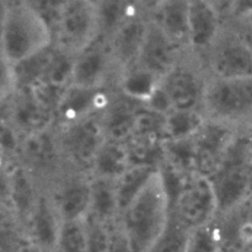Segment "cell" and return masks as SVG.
I'll list each match as a JSON object with an SVG mask.
<instances>
[{"instance_id": "836d02e7", "label": "cell", "mask_w": 252, "mask_h": 252, "mask_svg": "<svg viewBox=\"0 0 252 252\" xmlns=\"http://www.w3.org/2000/svg\"><path fill=\"white\" fill-rule=\"evenodd\" d=\"M249 12H252V0H236L230 11V16L233 19H239Z\"/></svg>"}, {"instance_id": "44dd1931", "label": "cell", "mask_w": 252, "mask_h": 252, "mask_svg": "<svg viewBox=\"0 0 252 252\" xmlns=\"http://www.w3.org/2000/svg\"><path fill=\"white\" fill-rule=\"evenodd\" d=\"M158 170H159V166H154V165L132 164L116 180L121 212L147 186L148 182L157 174Z\"/></svg>"}, {"instance_id": "cb8c5ba5", "label": "cell", "mask_w": 252, "mask_h": 252, "mask_svg": "<svg viewBox=\"0 0 252 252\" xmlns=\"http://www.w3.org/2000/svg\"><path fill=\"white\" fill-rule=\"evenodd\" d=\"M160 80L158 76L153 75L149 71L139 68L138 65L126 70V75L122 80L123 95L139 103H147L150 96L154 94L159 86Z\"/></svg>"}, {"instance_id": "e0dca14e", "label": "cell", "mask_w": 252, "mask_h": 252, "mask_svg": "<svg viewBox=\"0 0 252 252\" xmlns=\"http://www.w3.org/2000/svg\"><path fill=\"white\" fill-rule=\"evenodd\" d=\"M138 103L125 95L120 100L108 103L101 118L106 139L126 143L132 137L135 115L139 110Z\"/></svg>"}, {"instance_id": "9c48e42d", "label": "cell", "mask_w": 252, "mask_h": 252, "mask_svg": "<svg viewBox=\"0 0 252 252\" xmlns=\"http://www.w3.org/2000/svg\"><path fill=\"white\" fill-rule=\"evenodd\" d=\"M177 48L179 47L149 20L144 42L135 65L162 79L176 66L175 61Z\"/></svg>"}, {"instance_id": "7c38bea8", "label": "cell", "mask_w": 252, "mask_h": 252, "mask_svg": "<svg viewBox=\"0 0 252 252\" xmlns=\"http://www.w3.org/2000/svg\"><path fill=\"white\" fill-rule=\"evenodd\" d=\"M148 21L149 20L143 19L137 12L128 17L110 36L108 49L111 58L126 70L137 64L147 33Z\"/></svg>"}, {"instance_id": "ba28073f", "label": "cell", "mask_w": 252, "mask_h": 252, "mask_svg": "<svg viewBox=\"0 0 252 252\" xmlns=\"http://www.w3.org/2000/svg\"><path fill=\"white\" fill-rule=\"evenodd\" d=\"M209 49V64L214 78H252V52L235 31L225 34L220 32Z\"/></svg>"}, {"instance_id": "6da1fadb", "label": "cell", "mask_w": 252, "mask_h": 252, "mask_svg": "<svg viewBox=\"0 0 252 252\" xmlns=\"http://www.w3.org/2000/svg\"><path fill=\"white\" fill-rule=\"evenodd\" d=\"M170 216V199L160 170L121 212L120 226L134 252H149Z\"/></svg>"}, {"instance_id": "2e32d148", "label": "cell", "mask_w": 252, "mask_h": 252, "mask_svg": "<svg viewBox=\"0 0 252 252\" xmlns=\"http://www.w3.org/2000/svg\"><path fill=\"white\" fill-rule=\"evenodd\" d=\"M150 14V21L177 47L189 44V0H165Z\"/></svg>"}, {"instance_id": "3957f363", "label": "cell", "mask_w": 252, "mask_h": 252, "mask_svg": "<svg viewBox=\"0 0 252 252\" xmlns=\"http://www.w3.org/2000/svg\"><path fill=\"white\" fill-rule=\"evenodd\" d=\"M53 44L46 22L24 1L7 5L2 53L15 64Z\"/></svg>"}, {"instance_id": "ac0fdd59", "label": "cell", "mask_w": 252, "mask_h": 252, "mask_svg": "<svg viewBox=\"0 0 252 252\" xmlns=\"http://www.w3.org/2000/svg\"><path fill=\"white\" fill-rule=\"evenodd\" d=\"M120 213L116 180L95 176L90 181V212L88 217L111 225Z\"/></svg>"}, {"instance_id": "1f68e13d", "label": "cell", "mask_w": 252, "mask_h": 252, "mask_svg": "<svg viewBox=\"0 0 252 252\" xmlns=\"http://www.w3.org/2000/svg\"><path fill=\"white\" fill-rule=\"evenodd\" d=\"M107 252H134L128 240L127 235L118 224L117 226L110 225V235H108Z\"/></svg>"}, {"instance_id": "603a6c76", "label": "cell", "mask_w": 252, "mask_h": 252, "mask_svg": "<svg viewBox=\"0 0 252 252\" xmlns=\"http://www.w3.org/2000/svg\"><path fill=\"white\" fill-rule=\"evenodd\" d=\"M54 52H56V46L53 43L16 63V69L14 71L15 79L27 89H31L37 83L43 80L54 56Z\"/></svg>"}, {"instance_id": "4fadbf2b", "label": "cell", "mask_w": 252, "mask_h": 252, "mask_svg": "<svg viewBox=\"0 0 252 252\" xmlns=\"http://www.w3.org/2000/svg\"><path fill=\"white\" fill-rule=\"evenodd\" d=\"M111 61L108 47L105 48L96 39L91 46L74 56L71 84L80 88L100 89L108 73Z\"/></svg>"}, {"instance_id": "d4e9b609", "label": "cell", "mask_w": 252, "mask_h": 252, "mask_svg": "<svg viewBox=\"0 0 252 252\" xmlns=\"http://www.w3.org/2000/svg\"><path fill=\"white\" fill-rule=\"evenodd\" d=\"M192 231L170 212L166 225L149 252H186Z\"/></svg>"}, {"instance_id": "ffe728a7", "label": "cell", "mask_w": 252, "mask_h": 252, "mask_svg": "<svg viewBox=\"0 0 252 252\" xmlns=\"http://www.w3.org/2000/svg\"><path fill=\"white\" fill-rule=\"evenodd\" d=\"M130 165L127 143L106 139L94 160L93 167L96 176L117 180Z\"/></svg>"}, {"instance_id": "b9f144b4", "label": "cell", "mask_w": 252, "mask_h": 252, "mask_svg": "<svg viewBox=\"0 0 252 252\" xmlns=\"http://www.w3.org/2000/svg\"><path fill=\"white\" fill-rule=\"evenodd\" d=\"M249 138H250V144H251V150H252V128H251V132L249 133Z\"/></svg>"}, {"instance_id": "7402d4cb", "label": "cell", "mask_w": 252, "mask_h": 252, "mask_svg": "<svg viewBox=\"0 0 252 252\" xmlns=\"http://www.w3.org/2000/svg\"><path fill=\"white\" fill-rule=\"evenodd\" d=\"M62 219L57 209L52 208L46 199H41L34 208L32 217V229L42 248L56 251Z\"/></svg>"}, {"instance_id": "8d00e7d4", "label": "cell", "mask_w": 252, "mask_h": 252, "mask_svg": "<svg viewBox=\"0 0 252 252\" xmlns=\"http://www.w3.org/2000/svg\"><path fill=\"white\" fill-rule=\"evenodd\" d=\"M212 5L217 9V11L220 15L228 14L230 15L231 9H233V5L236 0H208Z\"/></svg>"}, {"instance_id": "8992f818", "label": "cell", "mask_w": 252, "mask_h": 252, "mask_svg": "<svg viewBox=\"0 0 252 252\" xmlns=\"http://www.w3.org/2000/svg\"><path fill=\"white\" fill-rule=\"evenodd\" d=\"M170 212L191 230L212 223L218 216V207L208 177L187 175L170 201Z\"/></svg>"}, {"instance_id": "484cf974", "label": "cell", "mask_w": 252, "mask_h": 252, "mask_svg": "<svg viewBox=\"0 0 252 252\" xmlns=\"http://www.w3.org/2000/svg\"><path fill=\"white\" fill-rule=\"evenodd\" d=\"M204 118L197 111H171L166 115V140H182L192 138L203 126Z\"/></svg>"}, {"instance_id": "9a60e30c", "label": "cell", "mask_w": 252, "mask_h": 252, "mask_svg": "<svg viewBox=\"0 0 252 252\" xmlns=\"http://www.w3.org/2000/svg\"><path fill=\"white\" fill-rule=\"evenodd\" d=\"M100 89L80 88L71 84L66 89L57 110V115L66 123V126L93 116V112L105 110L108 102Z\"/></svg>"}, {"instance_id": "ee69618b", "label": "cell", "mask_w": 252, "mask_h": 252, "mask_svg": "<svg viewBox=\"0 0 252 252\" xmlns=\"http://www.w3.org/2000/svg\"><path fill=\"white\" fill-rule=\"evenodd\" d=\"M130 1H133V2H137V4H138V0H130Z\"/></svg>"}, {"instance_id": "5bb4252c", "label": "cell", "mask_w": 252, "mask_h": 252, "mask_svg": "<svg viewBox=\"0 0 252 252\" xmlns=\"http://www.w3.org/2000/svg\"><path fill=\"white\" fill-rule=\"evenodd\" d=\"M220 16L208 0H189V46L196 49L211 48L220 34Z\"/></svg>"}, {"instance_id": "f35d334b", "label": "cell", "mask_w": 252, "mask_h": 252, "mask_svg": "<svg viewBox=\"0 0 252 252\" xmlns=\"http://www.w3.org/2000/svg\"><path fill=\"white\" fill-rule=\"evenodd\" d=\"M164 1L165 0H138V6H142L144 10L152 12Z\"/></svg>"}, {"instance_id": "277c9868", "label": "cell", "mask_w": 252, "mask_h": 252, "mask_svg": "<svg viewBox=\"0 0 252 252\" xmlns=\"http://www.w3.org/2000/svg\"><path fill=\"white\" fill-rule=\"evenodd\" d=\"M203 105L208 120L234 127L252 118V78H214L204 88Z\"/></svg>"}, {"instance_id": "4dcf8cb0", "label": "cell", "mask_w": 252, "mask_h": 252, "mask_svg": "<svg viewBox=\"0 0 252 252\" xmlns=\"http://www.w3.org/2000/svg\"><path fill=\"white\" fill-rule=\"evenodd\" d=\"M86 220L89 228V244L86 252H107L110 225L100 223L90 217H88Z\"/></svg>"}, {"instance_id": "7bdbcfd3", "label": "cell", "mask_w": 252, "mask_h": 252, "mask_svg": "<svg viewBox=\"0 0 252 252\" xmlns=\"http://www.w3.org/2000/svg\"><path fill=\"white\" fill-rule=\"evenodd\" d=\"M250 197H252V185H251V192H250ZM250 197H249V198H250Z\"/></svg>"}, {"instance_id": "83f0119b", "label": "cell", "mask_w": 252, "mask_h": 252, "mask_svg": "<svg viewBox=\"0 0 252 252\" xmlns=\"http://www.w3.org/2000/svg\"><path fill=\"white\" fill-rule=\"evenodd\" d=\"M54 113L44 107L32 95L25 100L17 110V121L24 127L30 128L32 132L39 133L51 123Z\"/></svg>"}, {"instance_id": "30bf717a", "label": "cell", "mask_w": 252, "mask_h": 252, "mask_svg": "<svg viewBox=\"0 0 252 252\" xmlns=\"http://www.w3.org/2000/svg\"><path fill=\"white\" fill-rule=\"evenodd\" d=\"M65 147L70 158L78 164L91 165L106 140L101 120L89 116L66 126Z\"/></svg>"}, {"instance_id": "52a82bcc", "label": "cell", "mask_w": 252, "mask_h": 252, "mask_svg": "<svg viewBox=\"0 0 252 252\" xmlns=\"http://www.w3.org/2000/svg\"><path fill=\"white\" fill-rule=\"evenodd\" d=\"M236 138L233 127L206 120L198 132L192 137L194 155V171L211 177L217 171L226 152Z\"/></svg>"}, {"instance_id": "8fae6325", "label": "cell", "mask_w": 252, "mask_h": 252, "mask_svg": "<svg viewBox=\"0 0 252 252\" xmlns=\"http://www.w3.org/2000/svg\"><path fill=\"white\" fill-rule=\"evenodd\" d=\"M160 89L171 111H197V106L203 102L204 88L189 69L176 65L160 80Z\"/></svg>"}, {"instance_id": "d590c367", "label": "cell", "mask_w": 252, "mask_h": 252, "mask_svg": "<svg viewBox=\"0 0 252 252\" xmlns=\"http://www.w3.org/2000/svg\"><path fill=\"white\" fill-rule=\"evenodd\" d=\"M11 73H10L9 66L6 65L2 59H0V93H4L9 86L10 81H11Z\"/></svg>"}, {"instance_id": "d6a6232c", "label": "cell", "mask_w": 252, "mask_h": 252, "mask_svg": "<svg viewBox=\"0 0 252 252\" xmlns=\"http://www.w3.org/2000/svg\"><path fill=\"white\" fill-rule=\"evenodd\" d=\"M14 181V198L20 208H27L31 203V187L22 175H16Z\"/></svg>"}, {"instance_id": "f546056e", "label": "cell", "mask_w": 252, "mask_h": 252, "mask_svg": "<svg viewBox=\"0 0 252 252\" xmlns=\"http://www.w3.org/2000/svg\"><path fill=\"white\" fill-rule=\"evenodd\" d=\"M48 26L52 36L66 0H24Z\"/></svg>"}, {"instance_id": "e575fe53", "label": "cell", "mask_w": 252, "mask_h": 252, "mask_svg": "<svg viewBox=\"0 0 252 252\" xmlns=\"http://www.w3.org/2000/svg\"><path fill=\"white\" fill-rule=\"evenodd\" d=\"M235 22L236 27L234 31L239 34V37L245 42L246 46H248L249 48H250V51L252 52V29L250 26H248V25L239 21V20H235Z\"/></svg>"}, {"instance_id": "d6986e66", "label": "cell", "mask_w": 252, "mask_h": 252, "mask_svg": "<svg viewBox=\"0 0 252 252\" xmlns=\"http://www.w3.org/2000/svg\"><path fill=\"white\" fill-rule=\"evenodd\" d=\"M57 212L62 220L88 218L90 212V182L70 181L61 189Z\"/></svg>"}, {"instance_id": "60d3db41", "label": "cell", "mask_w": 252, "mask_h": 252, "mask_svg": "<svg viewBox=\"0 0 252 252\" xmlns=\"http://www.w3.org/2000/svg\"><path fill=\"white\" fill-rule=\"evenodd\" d=\"M86 1L90 2L91 5H94V6L98 7V6H100V5H101V2L103 1V0H86Z\"/></svg>"}, {"instance_id": "f1b7e54d", "label": "cell", "mask_w": 252, "mask_h": 252, "mask_svg": "<svg viewBox=\"0 0 252 252\" xmlns=\"http://www.w3.org/2000/svg\"><path fill=\"white\" fill-rule=\"evenodd\" d=\"M186 252H220L214 220L192 231Z\"/></svg>"}, {"instance_id": "5b68a950", "label": "cell", "mask_w": 252, "mask_h": 252, "mask_svg": "<svg viewBox=\"0 0 252 252\" xmlns=\"http://www.w3.org/2000/svg\"><path fill=\"white\" fill-rule=\"evenodd\" d=\"M98 37L97 7L86 0H66L53 31V43L75 56L91 46Z\"/></svg>"}, {"instance_id": "ab89813d", "label": "cell", "mask_w": 252, "mask_h": 252, "mask_svg": "<svg viewBox=\"0 0 252 252\" xmlns=\"http://www.w3.org/2000/svg\"><path fill=\"white\" fill-rule=\"evenodd\" d=\"M234 20H239V21H241L243 24L248 25V26H250L252 29V12H249V14L244 15V16L239 17V19H234Z\"/></svg>"}, {"instance_id": "7a4b0ae2", "label": "cell", "mask_w": 252, "mask_h": 252, "mask_svg": "<svg viewBox=\"0 0 252 252\" xmlns=\"http://www.w3.org/2000/svg\"><path fill=\"white\" fill-rule=\"evenodd\" d=\"M209 181L216 194L218 214L228 213L248 201L252 185V150L249 134L236 135Z\"/></svg>"}, {"instance_id": "4316f807", "label": "cell", "mask_w": 252, "mask_h": 252, "mask_svg": "<svg viewBox=\"0 0 252 252\" xmlns=\"http://www.w3.org/2000/svg\"><path fill=\"white\" fill-rule=\"evenodd\" d=\"M89 244L88 220H62L56 252H86Z\"/></svg>"}, {"instance_id": "74e56055", "label": "cell", "mask_w": 252, "mask_h": 252, "mask_svg": "<svg viewBox=\"0 0 252 252\" xmlns=\"http://www.w3.org/2000/svg\"><path fill=\"white\" fill-rule=\"evenodd\" d=\"M7 5L0 0V52H2V38H4L5 21H6Z\"/></svg>"}]
</instances>
